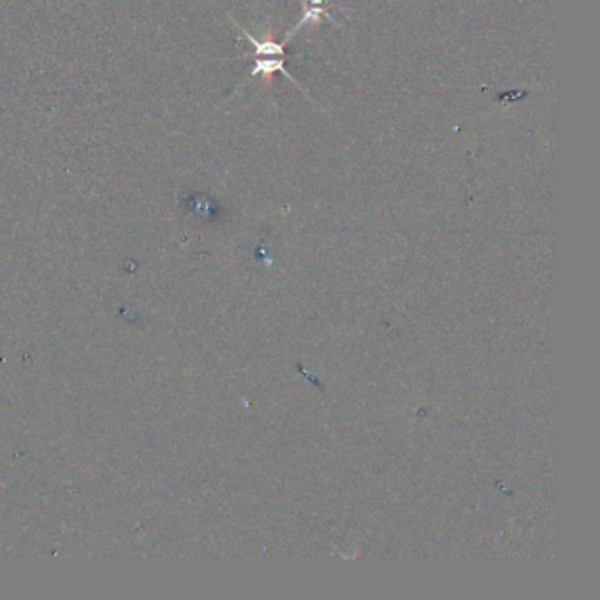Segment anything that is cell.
Returning <instances> with one entry per match:
<instances>
[{"mask_svg": "<svg viewBox=\"0 0 600 600\" xmlns=\"http://www.w3.org/2000/svg\"><path fill=\"white\" fill-rule=\"evenodd\" d=\"M240 30L243 32L245 35H247L248 41L254 45V50H255V57H285V51H284V45H278V43L273 41V30L270 28L268 34H266V39L265 41H257V39L254 38L252 34H248V30H245V28L240 27Z\"/></svg>", "mask_w": 600, "mask_h": 600, "instance_id": "2", "label": "cell"}, {"mask_svg": "<svg viewBox=\"0 0 600 600\" xmlns=\"http://www.w3.org/2000/svg\"><path fill=\"white\" fill-rule=\"evenodd\" d=\"M284 62H285V57H278V58H261V57H257V58H255L254 69H252V76L262 74V76H265L266 83H268V85H270V83H272V79H273V74H275V72H282V74H285L289 79H291V82H294L296 85H298V82H296V79L292 78L291 72L285 71Z\"/></svg>", "mask_w": 600, "mask_h": 600, "instance_id": "1", "label": "cell"}, {"mask_svg": "<svg viewBox=\"0 0 600 600\" xmlns=\"http://www.w3.org/2000/svg\"><path fill=\"white\" fill-rule=\"evenodd\" d=\"M323 2H326V0H305L303 4H312V6H319V4H323Z\"/></svg>", "mask_w": 600, "mask_h": 600, "instance_id": "3", "label": "cell"}]
</instances>
